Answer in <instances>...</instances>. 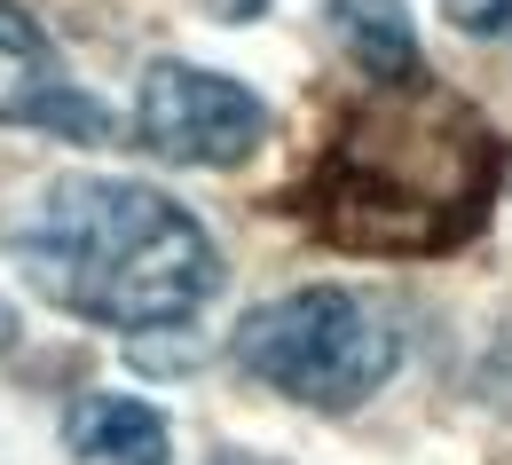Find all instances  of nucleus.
I'll list each match as a JSON object with an SVG mask.
<instances>
[{
    "instance_id": "obj_1",
    "label": "nucleus",
    "mask_w": 512,
    "mask_h": 465,
    "mask_svg": "<svg viewBox=\"0 0 512 465\" xmlns=\"http://www.w3.org/2000/svg\"><path fill=\"white\" fill-rule=\"evenodd\" d=\"M497 174H505V142L489 134V119L418 71L339 119L308 182V213L347 253L434 261L481 229Z\"/></svg>"
},
{
    "instance_id": "obj_2",
    "label": "nucleus",
    "mask_w": 512,
    "mask_h": 465,
    "mask_svg": "<svg viewBox=\"0 0 512 465\" xmlns=\"http://www.w3.org/2000/svg\"><path fill=\"white\" fill-rule=\"evenodd\" d=\"M24 284L103 332H166L221 292V253L190 205L111 174H64L16 213Z\"/></svg>"
},
{
    "instance_id": "obj_3",
    "label": "nucleus",
    "mask_w": 512,
    "mask_h": 465,
    "mask_svg": "<svg viewBox=\"0 0 512 465\" xmlns=\"http://www.w3.org/2000/svg\"><path fill=\"white\" fill-rule=\"evenodd\" d=\"M394 363H402V324L347 284H300L237 324V371L308 410L371 402L394 379Z\"/></svg>"
},
{
    "instance_id": "obj_4",
    "label": "nucleus",
    "mask_w": 512,
    "mask_h": 465,
    "mask_svg": "<svg viewBox=\"0 0 512 465\" xmlns=\"http://www.w3.org/2000/svg\"><path fill=\"white\" fill-rule=\"evenodd\" d=\"M134 119H142L134 134L174 166H245L268 142V103L253 87H237L221 71H197V64H174V56H158L142 71Z\"/></svg>"
},
{
    "instance_id": "obj_5",
    "label": "nucleus",
    "mask_w": 512,
    "mask_h": 465,
    "mask_svg": "<svg viewBox=\"0 0 512 465\" xmlns=\"http://www.w3.org/2000/svg\"><path fill=\"white\" fill-rule=\"evenodd\" d=\"M0 127H32L56 142H87V150L119 142V119L64 71L56 40L16 0H0Z\"/></svg>"
},
{
    "instance_id": "obj_6",
    "label": "nucleus",
    "mask_w": 512,
    "mask_h": 465,
    "mask_svg": "<svg viewBox=\"0 0 512 465\" xmlns=\"http://www.w3.org/2000/svg\"><path fill=\"white\" fill-rule=\"evenodd\" d=\"M64 450L79 465H166L174 434L150 402L134 395H79L64 410Z\"/></svg>"
},
{
    "instance_id": "obj_7",
    "label": "nucleus",
    "mask_w": 512,
    "mask_h": 465,
    "mask_svg": "<svg viewBox=\"0 0 512 465\" xmlns=\"http://www.w3.org/2000/svg\"><path fill=\"white\" fill-rule=\"evenodd\" d=\"M331 40L371 71L379 87L418 79V32H410L402 0H331Z\"/></svg>"
},
{
    "instance_id": "obj_8",
    "label": "nucleus",
    "mask_w": 512,
    "mask_h": 465,
    "mask_svg": "<svg viewBox=\"0 0 512 465\" xmlns=\"http://www.w3.org/2000/svg\"><path fill=\"white\" fill-rule=\"evenodd\" d=\"M442 8L465 32H512V0H442Z\"/></svg>"
},
{
    "instance_id": "obj_9",
    "label": "nucleus",
    "mask_w": 512,
    "mask_h": 465,
    "mask_svg": "<svg viewBox=\"0 0 512 465\" xmlns=\"http://www.w3.org/2000/svg\"><path fill=\"white\" fill-rule=\"evenodd\" d=\"M489 379H497V387H512V332L497 339V355H489Z\"/></svg>"
},
{
    "instance_id": "obj_10",
    "label": "nucleus",
    "mask_w": 512,
    "mask_h": 465,
    "mask_svg": "<svg viewBox=\"0 0 512 465\" xmlns=\"http://www.w3.org/2000/svg\"><path fill=\"white\" fill-rule=\"evenodd\" d=\"M8 339H16V324H0V347H8Z\"/></svg>"
},
{
    "instance_id": "obj_11",
    "label": "nucleus",
    "mask_w": 512,
    "mask_h": 465,
    "mask_svg": "<svg viewBox=\"0 0 512 465\" xmlns=\"http://www.w3.org/2000/svg\"><path fill=\"white\" fill-rule=\"evenodd\" d=\"M221 465H260V458H221Z\"/></svg>"
}]
</instances>
